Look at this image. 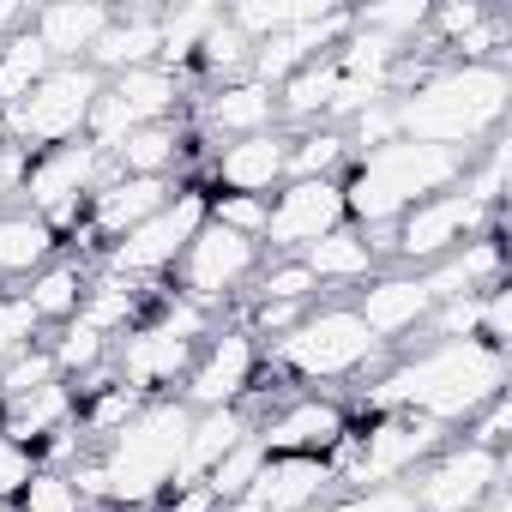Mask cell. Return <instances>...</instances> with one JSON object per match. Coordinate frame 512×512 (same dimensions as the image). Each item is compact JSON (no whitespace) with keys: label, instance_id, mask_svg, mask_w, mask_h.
I'll list each match as a JSON object with an SVG mask.
<instances>
[{"label":"cell","instance_id":"cell-1","mask_svg":"<svg viewBox=\"0 0 512 512\" xmlns=\"http://www.w3.org/2000/svg\"><path fill=\"white\" fill-rule=\"evenodd\" d=\"M500 392H506V350H494L482 338H434L416 356H404L398 368H386L362 392V410L368 416L410 410V416L452 434L458 422H470Z\"/></svg>","mask_w":512,"mask_h":512},{"label":"cell","instance_id":"cell-2","mask_svg":"<svg viewBox=\"0 0 512 512\" xmlns=\"http://www.w3.org/2000/svg\"><path fill=\"white\" fill-rule=\"evenodd\" d=\"M193 410L181 398H151L139 404L115 434H103V446H91L67 476L79 482V494L97 506H121V512H151L181 470V446H187Z\"/></svg>","mask_w":512,"mask_h":512},{"label":"cell","instance_id":"cell-3","mask_svg":"<svg viewBox=\"0 0 512 512\" xmlns=\"http://www.w3.org/2000/svg\"><path fill=\"white\" fill-rule=\"evenodd\" d=\"M506 109H512V73L500 61H452V67H434L428 79H416L410 91H392L398 139L446 145L464 157H470V145L500 133Z\"/></svg>","mask_w":512,"mask_h":512},{"label":"cell","instance_id":"cell-4","mask_svg":"<svg viewBox=\"0 0 512 512\" xmlns=\"http://www.w3.org/2000/svg\"><path fill=\"white\" fill-rule=\"evenodd\" d=\"M464 151H446V145H416V139H392V145H380V151H362L356 157V169H350V181H338L344 187V223L350 229H392L410 205H422V199H434V193H446V187H458L464 181Z\"/></svg>","mask_w":512,"mask_h":512},{"label":"cell","instance_id":"cell-5","mask_svg":"<svg viewBox=\"0 0 512 512\" xmlns=\"http://www.w3.org/2000/svg\"><path fill=\"white\" fill-rule=\"evenodd\" d=\"M386 344L362 326L356 308L332 302V308H308L296 332H284L272 344V362L290 380H362L368 368H380Z\"/></svg>","mask_w":512,"mask_h":512},{"label":"cell","instance_id":"cell-6","mask_svg":"<svg viewBox=\"0 0 512 512\" xmlns=\"http://www.w3.org/2000/svg\"><path fill=\"white\" fill-rule=\"evenodd\" d=\"M440 446H446V428H434V422H422V416H410V410H392V416H374L368 434H344V440L326 452V464H332V476L350 482V488H380V482L416 476Z\"/></svg>","mask_w":512,"mask_h":512},{"label":"cell","instance_id":"cell-7","mask_svg":"<svg viewBox=\"0 0 512 512\" xmlns=\"http://www.w3.org/2000/svg\"><path fill=\"white\" fill-rule=\"evenodd\" d=\"M97 97H103V73H91V67H49V79L25 103L7 109V133H13V145L25 157L73 145V139H85Z\"/></svg>","mask_w":512,"mask_h":512},{"label":"cell","instance_id":"cell-8","mask_svg":"<svg viewBox=\"0 0 512 512\" xmlns=\"http://www.w3.org/2000/svg\"><path fill=\"white\" fill-rule=\"evenodd\" d=\"M205 217H211V193H199V187H175V199L163 205V211H151L139 229H127L121 241H109V253H103V272H115V278H163V272H175V260L187 253V241L205 229Z\"/></svg>","mask_w":512,"mask_h":512},{"label":"cell","instance_id":"cell-9","mask_svg":"<svg viewBox=\"0 0 512 512\" xmlns=\"http://www.w3.org/2000/svg\"><path fill=\"white\" fill-rule=\"evenodd\" d=\"M488 223H494V211H482L464 187H446V193L410 205L392 223V241L386 247L398 253V260H410V266H440V260H452L464 241H476Z\"/></svg>","mask_w":512,"mask_h":512},{"label":"cell","instance_id":"cell-10","mask_svg":"<svg viewBox=\"0 0 512 512\" xmlns=\"http://www.w3.org/2000/svg\"><path fill=\"white\" fill-rule=\"evenodd\" d=\"M109 181V157L91 145V139H73V145H55V151H37L25 163V205L55 229V223H73L79 205H91V193Z\"/></svg>","mask_w":512,"mask_h":512},{"label":"cell","instance_id":"cell-11","mask_svg":"<svg viewBox=\"0 0 512 512\" xmlns=\"http://www.w3.org/2000/svg\"><path fill=\"white\" fill-rule=\"evenodd\" d=\"M253 272H260V241H247L223 223L205 217V229L187 241V253L175 260V278H181V296L199 302L205 314L223 308L241 284H253Z\"/></svg>","mask_w":512,"mask_h":512},{"label":"cell","instance_id":"cell-12","mask_svg":"<svg viewBox=\"0 0 512 512\" xmlns=\"http://www.w3.org/2000/svg\"><path fill=\"white\" fill-rule=\"evenodd\" d=\"M175 109H181V73H169V67H133V73L103 79V97H97V109H91L85 139H91L97 151H109V145L127 139L133 127L175 121Z\"/></svg>","mask_w":512,"mask_h":512},{"label":"cell","instance_id":"cell-13","mask_svg":"<svg viewBox=\"0 0 512 512\" xmlns=\"http://www.w3.org/2000/svg\"><path fill=\"white\" fill-rule=\"evenodd\" d=\"M506 482V458L476 446V440H446L422 470L416 482H404L416 494V512H470L488 488Z\"/></svg>","mask_w":512,"mask_h":512},{"label":"cell","instance_id":"cell-14","mask_svg":"<svg viewBox=\"0 0 512 512\" xmlns=\"http://www.w3.org/2000/svg\"><path fill=\"white\" fill-rule=\"evenodd\" d=\"M332 229H344V187L332 181H284L278 199H266V235L272 253H302L314 241H326Z\"/></svg>","mask_w":512,"mask_h":512},{"label":"cell","instance_id":"cell-15","mask_svg":"<svg viewBox=\"0 0 512 512\" xmlns=\"http://www.w3.org/2000/svg\"><path fill=\"white\" fill-rule=\"evenodd\" d=\"M253 374H260V344H253L241 326H229L223 338H211L193 356V368L181 380V404L187 410H229V404H241L253 392Z\"/></svg>","mask_w":512,"mask_h":512},{"label":"cell","instance_id":"cell-16","mask_svg":"<svg viewBox=\"0 0 512 512\" xmlns=\"http://www.w3.org/2000/svg\"><path fill=\"white\" fill-rule=\"evenodd\" d=\"M193 356H199V344H187V338H175L169 326L151 320V326H133V332L109 350V368H115V380L133 386L139 398H169V386L187 380Z\"/></svg>","mask_w":512,"mask_h":512},{"label":"cell","instance_id":"cell-17","mask_svg":"<svg viewBox=\"0 0 512 512\" xmlns=\"http://www.w3.org/2000/svg\"><path fill=\"white\" fill-rule=\"evenodd\" d=\"M253 434H260L272 458H326L350 434V416L338 398H290L266 422H253Z\"/></svg>","mask_w":512,"mask_h":512},{"label":"cell","instance_id":"cell-18","mask_svg":"<svg viewBox=\"0 0 512 512\" xmlns=\"http://www.w3.org/2000/svg\"><path fill=\"white\" fill-rule=\"evenodd\" d=\"M440 308L428 272H404V278H368V290L356 296V314L362 326L380 338V344H398L404 332H422L428 314Z\"/></svg>","mask_w":512,"mask_h":512},{"label":"cell","instance_id":"cell-19","mask_svg":"<svg viewBox=\"0 0 512 512\" xmlns=\"http://www.w3.org/2000/svg\"><path fill=\"white\" fill-rule=\"evenodd\" d=\"M223 193H247V199H272L290 181V133H253V139H229L211 163Z\"/></svg>","mask_w":512,"mask_h":512},{"label":"cell","instance_id":"cell-20","mask_svg":"<svg viewBox=\"0 0 512 512\" xmlns=\"http://www.w3.org/2000/svg\"><path fill=\"white\" fill-rule=\"evenodd\" d=\"M169 199H175V181H169V175H109V181L91 193L85 229L103 235V241H121V235L139 229L151 211H163Z\"/></svg>","mask_w":512,"mask_h":512},{"label":"cell","instance_id":"cell-21","mask_svg":"<svg viewBox=\"0 0 512 512\" xmlns=\"http://www.w3.org/2000/svg\"><path fill=\"white\" fill-rule=\"evenodd\" d=\"M109 19H115V7H103V0H49V7H37L31 31L55 67H85V55L109 31Z\"/></svg>","mask_w":512,"mask_h":512},{"label":"cell","instance_id":"cell-22","mask_svg":"<svg viewBox=\"0 0 512 512\" xmlns=\"http://www.w3.org/2000/svg\"><path fill=\"white\" fill-rule=\"evenodd\" d=\"M163 55V31H157V7H127L109 19V31L97 37V49L85 55L91 73L115 79V73H133V67H157Z\"/></svg>","mask_w":512,"mask_h":512},{"label":"cell","instance_id":"cell-23","mask_svg":"<svg viewBox=\"0 0 512 512\" xmlns=\"http://www.w3.org/2000/svg\"><path fill=\"white\" fill-rule=\"evenodd\" d=\"M253 434V422H247V410L241 404H229V410H193V428H187V446H181V470H175V488H187V482H205L241 440Z\"/></svg>","mask_w":512,"mask_h":512},{"label":"cell","instance_id":"cell-24","mask_svg":"<svg viewBox=\"0 0 512 512\" xmlns=\"http://www.w3.org/2000/svg\"><path fill=\"white\" fill-rule=\"evenodd\" d=\"M205 127L223 133V139H253V133H272L278 127V91L260 85V79H235V85H217L205 97Z\"/></svg>","mask_w":512,"mask_h":512},{"label":"cell","instance_id":"cell-25","mask_svg":"<svg viewBox=\"0 0 512 512\" xmlns=\"http://www.w3.org/2000/svg\"><path fill=\"white\" fill-rule=\"evenodd\" d=\"M332 482L338 476H332L326 458H266V470H260L253 488H260L266 512H320Z\"/></svg>","mask_w":512,"mask_h":512},{"label":"cell","instance_id":"cell-26","mask_svg":"<svg viewBox=\"0 0 512 512\" xmlns=\"http://www.w3.org/2000/svg\"><path fill=\"white\" fill-rule=\"evenodd\" d=\"M67 422H79V392H73V380H55V386H43V392H25V398H13V404H0V428H7L19 446H43L55 428H67Z\"/></svg>","mask_w":512,"mask_h":512},{"label":"cell","instance_id":"cell-27","mask_svg":"<svg viewBox=\"0 0 512 512\" xmlns=\"http://www.w3.org/2000/svg\"><path fill=\"white\" fill-rule=\"evenodd\" d=\"M296 260L314 272V284H332V290H350V284H368L374 278V266H380V253H374V241L362 235V229H332L326 241H314V247H302Z\"/></svg>","mask_w":512,"mask_h":512},{"label":"cell","instance_id":"cell-28","mask_svg":"<svg viewBox=\"0 0 512 512\" xmlns=\"http://www.w3.org/2000/svg\"><path fill=\"white\" fill-rule=\"evenodd\" d=\"M55 229L31 211V205H13L0 211V278H37L49 260H55Z\"/></svg>","mask_w":512,"mask_h":512},{"label":"cell","instance_id":"cell-29","mask_svg":"<svg viewBox=\"0 0 512 512\" xmlns=\"http://www.w3.org/2000/svg\"><path fill=\"white\" fill-rule=\"evenodd\" d=\"M181 151H187V133L175 121H151V127H133L127 139H115L103 157H109V175H169Z\"/></svg>","mask_w":512,"mask_h":512},{"label":"cell","instance_id":"cell-30","mask_svg":"<svg viewBox=\"0 0 512 512\" xmlns=\"http://www.w3.org/2000/svg\"><path fill=\"white\" fill-rule=\"evenodd\" d=\"M139 284L133 278H115V272H97L91 284H85V302H79V326H91V332H103L109 344L115 338H127L133 326H139Z\"/></svg>","mask_w":512,"mask_h":512},{"label":"cell","instance_id":"cell-31","mask_svg":"<svg viewBox=\"0 0 512 512\" xmlns=\"http://www.w3.org/2000/svg\"><path fill=\"white\" fill-rule=\"evenodd\" d=\"M85 284H91V272H85L79 260H49V266L31 278L25 302H31V314H37L43 326H67V320L79 314V302H85Z\"/></svg>","mask_w":512,"mask_h":512},{"label":"cell","instance_id":"cell-32","mask_svg":"<svg viewBox=\"0 0 512 512\" xmlns=\"http://www.w3.org/2000/svg\"><path fill=\"white\" fill-rule=\"evenodd\" d=\"M320 13H332V0H241V7H229L223 19L247 37V43H266V37H284V31H296V25H308V19H320Z\"/></svg>","mask_w":512,"mask_h":512},{"label":"cell","instance_id":"cell-33","mask_svg":"<svg viewBox=\"0 0 512 512\" xmlns=\"http://www.w3.org/2000/svg\"><path fill=\"white\" fill-rule=\"evenodd\" d=\"M217 19H223V7H205V0H193V7H157V31H163V55H157V67L181 73V67L199 55V43L211 37Z\"/></svg>","mask_w":512,"mask_h":512},{"label":"cell","instance_id":"cell-34","mask_svg":"<svg viewBox=\"0 0 512 512\" xmlns=\"http://www.w3.org/2000/svg\"><path fill=\"white\" fill-rule=\"evenodd\" d=\"M49 49L37 43V31H19V37H7L0 43V109H13V103H25L43 79H49Z\"/></svg>","mask_w":512,"mask_h":512},{"label":"cell","instance_id":"cell-35","mask_svg":"<svg viewBox=\"0 0 512 512\" xmlns=\"http://www.w3.org/2000/svg\"><path fill=\"white\" fill-rule=\"evenodd\" d=\"M350 31L380 37L392 49H410L416 31H428V7H422V0H368V7L350 13Z\"/></svg>","mask_w":512,"mask_h":512},{"label":"cell","instance_id":"cell-36","mask_svg":"<svg viewBox=\"0 0 512 512\" xmlns=\"http://www.w3.org/2000/svg\"><path fill=\"white\" fill-rule=\"evenodd\" d=\"M326 109H332V55L296 67L278 85V115H290V121H326Z\"/></svg>","mask_w":512,"mask_h":512},{"label":"cell","instance_id":"cell-37","mask_svg":"<svg viewBox=\"0 0 512 512\" xmlns=\"http://www.w3.org/2000/svg\"><path fill=\"white\" fill-rule=\"evenodd\" d=\"M109 338L103 332H91V326H79V320H67L61 332H55V344H49V356H55V368H61V380H85V374H97V368H109Z\"/></svg>","mask_w":512,"mask_h":512},{"label":"cell","instance_id":"cell-38","mask_svg":"<svg viewBox=\"0 0 512 512\" xmlns=\"http://www.w3.org/2000/svg\"><path fill=\"white\" fill-rule=\"evenodd\" d=\"M350 157L344 127H320L308 139H290V181H332V169Z\"/></svg>","mask_w":512,"mask_h":512},{"label":"cell","instance_id":"cell-39","mask_svg":"<svg viewBox=\"0 0 512 512\" xmlns=\"http://www.w3.org/2000/svg\"><path fill=\"white\" fill-rule=\"evenodd\" d=\"M211 79H223V85H235V79H247V67H253V43L229 25V19H217L211 25V37L199 43V55H193Z\"/></svg>","mask_w":512,"mask_h":512},{"label":"cell","instance_id":"cell-40","mask_svg":"<svg viewBox=\"0 0 512 512\" xmlns=\"http://www.w3.org/2000/svg\"><path fill=\"white\" fill-rule=\"evenodd\" d=\"M266 458H272V452L260 446V434H247V440H241V446H235V452H229V458L211 470V476H205V488L217 494V506H223V500H235V494H247L253 482H260Z\"/></svg>","mask_w":512,"mask_h":512},{"label":"cell","instance_id":"cell-41","mask_svg":"<svg viewBox=\"0 0 512 512\" xmlns=\"http://www.w3.org/2000/svg\"><path fill=\"white\" fill-rule=\"evenodd\" d=\"M253 278H260V290H253V302H302V308H314V296H320L314 272H308V266L296 260V253H284V260L260 266Z\"/></svg>","mask_w":512,"mask_h":512},{"label":"cell","instance_id":"cell-42","mask_svg":"<svg viewBox=\"0 0 512 512\" xmlns=\"http://www.w3.org/2000/svg\"><path fill=\"white\" fill-rule=\"evenodd\" d=\"M55 380H61V368H55L49 344H31V350H19L13 362H0V404H13V398H25V392H43V386H55Z\"/></svg>","mask_w":512,"mask_h":512},{"label":"cell","instance_id":"cell-43","mask_svg":"<svg viewBox=\"0 0 512 512\" xmlns=\"http://www.w3.org/2000/svg\"><path fill=\"white\" fill-rule=\"evenodd\" d=\"M19 512H91V500L79 494V482L67 470H37L19 494Z\"/></svg>","mask_w":512,"mask_h":512},{"label":"cell","instance_id":"cell-44","mask_svg":"<svg viewBox=\"0 0 512 512\" xmlns=\"http://www.w3.org/2000/svg\"><path fill=\"white\" fill-rule=\"evenodd\" d=\"M37 338H43V320L31 314V302L25 296H0V362H13Z\"/></svg>","mask_w":512,"mask_h":512},{"label":"cell","instance_id":"cell-45","mask_svg":"<svg viewBox=\"0 0 512 512\" xmlns=\"http://www.w3.org/2000/svg\"><path fill=\"white\" fill-rule=\"evenodd\" d=\"M211 223L247 235V241H260L266 235V199H247V193H217L211 199Z\"/></svg>","mask_w":512,"mask_h":512},{"label":"cell","instance_id":"cell-46","mask_svg":"<svg viewBox=\"0 0 512 512\" xmlns=\"http://www.w3.org/2000/svg\"><path fill=\"white\" fill-rule=\"evenodd\" d=\"M31 476H37V452L19 446L7 428H0V506H19V494H25Z\"/></svg>","mask_w":512,"mask_h":512},{"label":"cell","instance_id":"cell-47","mask_svg":"<svg viewBox=\"0 0 512 512\" xmlns=\"http://www.w3.org/2000/svg\"><path fill=\"white\" fill-rule=\"evenodd\" d=\"M320 512H416V494L404 482H380V488H350L344 500H332Z\"/></svg>","mask_w":512,"mask_h":512},{"label":"cell","instance_id":"cell-48","mask_svg":"<svg viewBox=\"0 0 512 512\" xmlns=\"http://www.w3.org/2000/svg\"><path fill=\"white\" fill-rule=\"evenodd\" d=\"M350 139V151L362 157V151H380V145H392L398 139V115H392V97L386 103H374V109H362L356 115V133H344Z\"/></svg>","mask_w":512,"mask_h":512},{"label":"cell","instance_id":"cell-49","mask_svg":"<svg viewBox=\"0 0 512 512\" xmlns=\"http://www.w3.org/2000/svg\"><path fill=\"white\" fill-rule=\"evenodd\" d=\"M476 338H482V344H494V350H506V344H512V290H506V284L482 290V326H476Z\"/></svg>","mask_w":512,"mask_h":512},{"label":"cell","instance_id":"cell-50","mask_svg":"<svg viewBox=\"0 0 512 512\" xmlns=\"http://www.w3.org/2000/svg\"><path fill=\"white\" fill-rule=\"evenodd\" d=\"M464 428H470L464 440H476V446L500 452V446H506V428H512V404H506V392H500L494 404H482V410H476V416H470Z\"/></svg>","mask_w":512,"mask_h":512},{"label":"cell","instance_id":"cell-51","mask_svg":"<svg viewBox=\"0 0 512 512\" xmlns=\"http://www.w3.org/2000/svg\"><path fill=\"white\" fill-rule=\"evenodd\" d=\"M163 500H169L163 512H217V494H211L205 482H187V488H169Z\"/></svg>","mask_w":512,"mask_h":512},{"label":"cell","instance_id":"cell-52","mask_svg":"<svg viewBox=\"0 0 512 512\" xmlns=\"http://www.w3.org/2000/svg\"><path fill=\"white\" fill-rule=\"evenodd\" d=\"M25 163H31V157H25L19 145H13V151H0V199L25 187Z\"/></svg>","mask_w":512,"mask_h":512},{"label":"cell","instance_id":"cell-53","mask_svg":"<svg viewBox=\"0 0 512 512\" xmlns=\"http://www.w3.org/2000/svg\"><path fill=\"white\" fill-rule=\"evenodd\" d=\"M470 512H512V494H506V482H500V488H488V494H482Z\"/></svg>","mask_w":512,"mask_h":512},{"label":"cell","instance_id":"cell-54","mask_svg":"<svg viewBox=\"0 0 512 512\" xmlns=\"http://www.w3.org/2000/svg\"><path fill=\"white\" fill-rule=\"evenodd\" d=\"M0 151H13V133H7V109H0Z\"/></svg>","mask_w":512,"mask_h":512},{"label":"cell","instance_id":"cell-55","mask_svg":"<svg viewBox=\"0 0 512 512\" xmlns=\"http://www.w3.org/2000/svg\"><path fill=\"white\" fill-rule=\"evenodd\" d=\"M109 512H121V506H109Z\"/></svg>","mask_w":512,"mask_h":512}]
</instances>
